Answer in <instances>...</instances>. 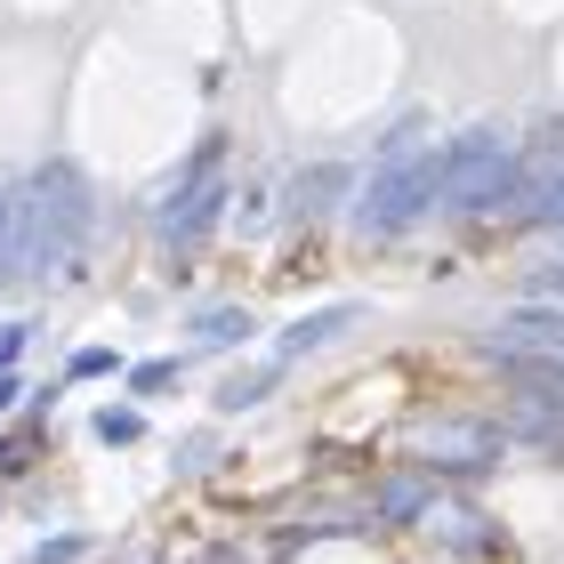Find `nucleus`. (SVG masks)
I'll return each instance as SVG.
<instances>
[{
    "mask_svg": "<svg viewBox=\"0 0 564 564\" xmlns=\"http://www.w3.org/2000/svg\"><path fill=\"white\" fill-rule=\"evenodd\" d=\"M532 218H541V226H564V177H549V186H532Z\"/></svg>",
    "mask_w": 564,
    "mask_h": 564,
    "instance_id": "7",
    "label": "nucleus"
},
{
    "mask_svg": "<svg viewBox=\"0 0 564 564\" xmlns=\"http://www.w3.org/2000/svg\"><path fill=\"white\" fill-rule=\"evenodd\" d=\"M0 267H9V194H0Z\"/></svg>",
    "mask_w": 564,
    "mask_h": 564,
    "instance_id": "11",
    "label": "nucleus"
},
{
    "mask_svg": "<svg viewBox=\"0 0 564 564\" xmlns=\"http://www.w3.org/2000/svg\"><path fill=\"white\" fill-rule=\"evenodd\" d=\"M9 403H17V379H0V412H9Z\"/></svg>",
    "mask_w": 564,
    "mask_h": 564,
    "instance_id": "12",
    "label": "nucleus"
},
{
    "mask_svg": "<svg viewBox=\"0 0 564 564\" xmlns=\"http://www.w3.org/2000/svg\"><path fill=\"white\" fill-rule=\"evenodd\" d=\"M82 226H89L82 177H73L65 162H48L24 194H9V267H17V274L73 267V250H82Z\"/></svg>",
    "mask_w": 564,
    "mask_h": 564,
    "instance_id": "1",
    "label": "nucleus"
},
{
    "mask_svg": "<svg viewBox=\"0 0 564 564\" xmlns=\"http://www.w3.org/2000/svg\"><path fill=\"white\" fill-rule=\"evenodd\" d=\"M218 202H226V186H202V194H186V210H170V235H177V242H194L202 226L218 218Z\"/></svg>",
    "mask_w": 564,
    "mask_h": 564,
    "instance_id": "4",
    "label": "nucleus"
},
{
    "mask_svg": "<svg viewBox=\"0 0 564 564\" xmlns=\"http://www.w3.org/2000/svg\"><path fill=\"white\" fill-rule=\"evenodd\" d=\"M242 330H250V315H235V306H218V315H202V339H242Z\"/></svg>",
    "mask_w": 564,
    "mask_h": 564,
    "instance_id": "8",
    "label": "nucleus"
},
{
    "mask_svg": "<svg viewBox=\"0 0 564 564\" xmlns=\"http://www.w3.org/2000/svg\"><path fill=\"white\" fill-rule=\"evenodd\" d=\"M33 444H41V435H33V427H24V435H9V444H0V476H17V468H24V459H33Z\"/></svg>",
    "mask_w": 564,
    "mask_h": 564,
    "instance_id": "9",
    "label": "nucleus"
},
{
    "mask_svg": "<svg viewBox=\"0 0 564 564\" xmlns=\"http://www.w3.org/2000/svg\"><path fill=\"white\" fill-rule=\"evenodd\" d=\"M427 202H435V153H427L420 130H395L388 153H379L371 202H364V235H403Z\"/></svg>",
    "mask_w": 564,
    "mask_h": 564,
    "instance_id": "3",
    "label": "nucleus"
},
{
    "mask_svg": "<svg viewBox=\"0 0 564 564\" xmlns=\"http://www.w3.org/2000/svg\"><path fill=\"white\" fill-rule=\"evenodd\" d=\"M517 186H524V162H517V145L500 130L452 138V153L435 162V194H444L452 210H492V202H508Z\"/></svg>",
    "mask_w": 564,
    "mask_h": 564,
    "instance_id": "2",
    "label": "nucleus"
},
{
    "mask_svg": "<svg viewBox=\"0 0 564 564\" xmlns=\"http://www.w3.org/2000/svg\"><path fill=\"white\" fill-rule=\"evenodd\" d=\"M97 435H106V444H130V435H138V412H106V420H97Z\"/></svg>",
    "mask_w": 564,
    "mask_h": 564,
    "instance_id": "10",
    "label": "nucleus"
},
{
    "mask_svg": "<svg viewBox=\"0 0 564 564\" xmlns=\"http://www.w3.org/2000/svg\"><path fill=\"white\" fill-rule=\"evenodd\" d=\"M355 315H347V306H330V315H306L299 330H291V339H282V355H306V347H323V339H339V330H347Z\"/></svg>",
    "mask_w": 564,
    "mask_h": 564,
    "instance_id": "5",
    "label": "nucleus"
},
{
    "mask_svg": "<svg viewBox=\"0 0 564 564\" xmlns=\"http://www.w3.org/2000/svg\"><path fill=\"white\" fill-rule=\"evenodd\" d=\"M339 186H347V170H315V177H299V202H306V210H323Z\"/></svg>",
    "mask_w": 564,
    "mask_h": 564,
    "instance_id": "6",
    "label": "nucleus"
}]
</instances>
